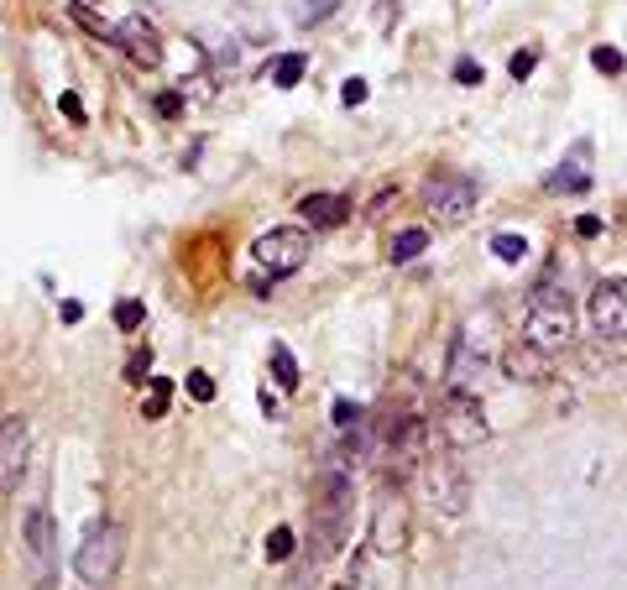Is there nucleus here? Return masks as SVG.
<instances>
[{
  "label": "nucleus",
  "mask_w": 627,
  "mask_h": 590,
  "mask_svg": "<svg viewBox=\"0 0 627 590\" xmlns=\"http://www.w3.org/2000/svg\"><path fill=\"white\" fill-rule=\"evenodd\" d=\"M351 502H356V486H351V471L345 465H324V475L314 481V502H309V565H324L335 554L345 533H351Z\"/></svg>",
  "instance_id": "nucleus-1"
},
{
  "label": "nucleus",
  "mask_w": 627,
  "mask_h": 590,
  "mask_svg": "<svg viewBox=\"0 0 627 590\" xmlns=\"http://www.w3.org/2000/svg\"><path fill=\"white\" fill-rule=\"evenodd\" d=\"M126 565V528L121 522H95L84 543H79V554H73V569H79V580L84 586H110Z\"/></svg>",
  "instance_id": "nucleus-2"
},
{
  "label": "nucleus",
  "mask_w": 627,
  "mask_h": 590,
  "mask_svg": "<svg viewBox=\"0 0 627 590\" xmlns=\"http://www.w3.org/2000/svg\"><path fill=\"white\" fill-rule=\"evenodd\" d=\"M570 334H576V319H570V293H559L555 278H544V283L533 287L529 298V334L533 345H544V351H559V345H570Z\"/></svg>",
  "instance_id": "nucleus-3"
},
{
  "label": "nucleus",
  "mask_w": 627,
  "mask_h": 590,
  "mask_svg": "<svg viewBox=\"0 0 627 590\" xmlns=\"http://www.w3.org/2000/svg\"><path fill=\"white\" fill-rule=\"evenodd\" d=\"M251 261L262 267L272 283H277V278H293V272L309 261V231H304V225H272V231H262V236L251 240Z\"/></svg>",
  "instance_id": "nucleus-4"
},
{
  "label": "nucleus",
  "mask_w": 627,
  "mask_h": 590,
  "mask_svg": "<svg viewBox=\"0 0 627 590\" xmlns=\"http://www.w3.org/2000/svg\"><path fill=\"white\" fill-rule=\"evenodd\" d=\"M22 548H26V565H32V580L48 590L58 580V528H52L48 507H32L22 522Z\"/></svg>",
  "instance_id": "nucleus-5"
},
{
  "label": "nucleus",
  "mask_w": 627,
  "mask_h": 590,
  "mask_svg": "<svg viewBox=\"0 0 627 590\" xmlns=\"http://www.w3.org/2000/svg\"><path fill=\"white\" fill-rule=\"evenodd\" d=\"M439 434H445L456 449L482 445V439H486V408H482V398H476V392H456V387H450V398L439 402Z\"/></svg>",
  "instance_id": "nucleus-6"
},
{
  "label": "nucleus",
  "mask_w": 627,
  "mask_h": 590,
  "mask_svg": "<svg viewBox=\"0 0 627 590\" xmlns=\"http://www.w3.org/2000/svg\"><path fill=\"white\" fill-rule=\"evenodd\" d=\"M591 330L602 334L606 345L627 340V278H606L591 287Z\"/></svg>",
  "instance_id": "nucleus-7"
},
{
  "label": "nucleus",
  "mask_w": 627,
  "mask_h": 590,
  "mask_svg": "<svg viewBox=\"0 0 627 590\" xmlns=\"http://www.w3.org/2000/svg\"><path fill=\"white\" fill-rule=\"evenodd\" d=\"M471 204H476V178H465V173H435L424 184V210L445 214V220H460Z\"/></svg>",
  "instance_id": "nucleus-8"
},
{
  "label": "nucleus",
  "mask_w": 627,
  "mask_h": 590,
  "mask_svg": "<svg viewBox=\"0 0 627 590\" xmlns=\"http://www.w3.org/2000/svg\"><path fill=\"white\" fill-rule=\"evenodd\" d=\"M26 455H32V428L22 413H5L0 418V486H16L26 471Z\"/></svg>",
  "instance_id": "nucleus-9"
},
{
  "label": "nucleus",
  "mask_w": 627,
  "mask_h": 590,
  "mask_svg": "<svg viewBox=\"0 0 627 590\" xmlns=\"http://www.w3.org/2000/svg\"><path fill=\"white\" fill-rule=\"evenodd\" d=\"M116 48H121L137 69H157V63H163V37H157V26L146 22V16L116 22Z\"/></svg>",
  "instance_id": "nucleus-10"
},
{
  "label": "nucleus",
  "mask_w": 627,
  "mask_h": 590,
  "mask_svg": "<svg viewBox=\"0 0 627 590\" xmlns=\"http://www.w3.org/2000/svg\"><path fill=\"white\" fill-rule=\"evenodd\" d=\"M502 371L512 381H549L555 377V351H544L533 340H512L502 351Z\"/></svg>",
  "instance_id": "nucleus-11"
},
{
  "label": "nucleus",
  "mask_w": 627,
  "mask_h": 590,
  "mask_svg": "<svg viewBox=\"0 0 627 590\" xmlns=\"http://www.w3.org/2000/svg\"><path fill=\"white\" fill-rule=\"evenodd\" d=\"M424 481H429V496H435V507H445L450 518H456V512H465V475H460L456 460H429Z\"/></svg>",
  "instance_id": "nucleus-12"
},
{
  "label": "nucleus",
  "mask_w": 627,
  "mask_h": 590,
  "mask_svg": "<svg viewBox=\"0 0 627 590\" xmlns=\"http://www.w3.org/2000/svg\"><path fill=\"white\" fill-rule=\"evenodd\" d=\"M482 371H486V355L471 345V330H460L456 345H450V361H445V381H450L456 392H471Z\"/></svg>",
  "instance_id": "nucleus-13"
},
{
  "label": "nucleus",
  "mask_w": 627,
  "mask_h": 590,
  "mask_svg": "<svg viewBox=\"0 0 627 590\" xmlns=\"http://www.w3.org/2000/svg\"><path fill=\"white\" fill-rule=\"evenodd\" d=\"M298 214H304V225H314V231H335V225L351 220V199L345 193H304Z\"/></svg>",
  "instance_id": "nucleus-14"
},
{
  "label": "nucleus",
  "mask_w": 627,
  "mask_h": 590,
  "mask_svg": "<svg viewBox=\"0 0 627 590\" xmlns=\"http://www.w3.org/2000/svg\"><path fill=\"white\" fill-rule=\"evenodd\" d=\"M403 533H409L403 507H398V502H382V507H377V522H371V548H377V554H398V548H403Z\"/></svg>",
  "instance_id": "nucleus-15"
},
{
  "label": "nucleus",
  "mask_w": 627,
  "mask_h": 590,
  "mask_svg": "<svg viewBox=\"0 0 627 590\" xmlns=\"http://www.w3.org/2000/svg\"><path fill=\"white\" fill-rule=\"evenodd\" d=\"M69 16H73V26H84L95 43H110V48H116V26L105 22V16H95V5H90V0H73Z\"/></svg>",
  "instance_id": "nucleus-16"
},
{
  "label": "nucleus",
  "mask_w": 627,
  "mask_h": 590,
  "mask_svg": "<svg viewBox=\"0 0 627 590\" xmlns=\"http://www.w3.org/2000/svg\"><path fill=\"white\" fill-rule=\"evenodd\" d=\"M168 402H173V381L168 377H152V381H146V398H142V418H146V424L168 418Z\"/></svg>",
  "instance_id": "nucleus-17"
},
{
  "label": "nucleus",
  "mask_w": 627,
  "mask_h": 590,
  "mask_svg": "<svg viewBox=\"0 0 627 590\" xmlns=\"http://www.w3.org/2000/svg\"><path fill=\"white\" fill-rule=\"evenodd\" d=\"M304 69H309V58H304V52H283V58L272 63V84H277V90H293V84L304 79Z\"/></svg>",
  "instance_id": "nucleus-18"
},
{
  "label": "nucleus",
  "mask_w": 627,
  "mask_h": 590,
  "mask_svg": "<svg viewBox=\"0 0 627 590\" xmlns=\"http://www.w3.org/2000/svg\"><path fill=\"white\" fill-rule=\"evenodd\" d=\"M418 251H429V231L413 225V231H398V236H392V261H413Z\"/></svg>",
  "instance_id": "nucleus-19"
},
{
  "label": "nucleus",
  "mask_w": 627,
  "mask_h": 590,
  "mask_svg": "<svg viewBox=\"0 0 627 590\" xmlns=\"http://www.w3.org/2000/svg\"><path fill=\"white\" fill-rule=\"evenodd\" d=\"M272 377H277V387H283V392H293V387H298V361H293V351L288 345H272Z\"/></svg>",
  "instance_id": "nucleus-20"
},
{
  "label": "nucleus",
  "mask_w": 627,
  "mask_h": 590,
  "mask_svg": "<svg viewBox=\"0 0 627 590\" xmlns=\"http://www.w3.org/2000/svg\"><path fill=\"white\" fill-rule=\"evenodd\" d=\"M146 324V308H142V298H121L116 304V330H126V334H137Z\"/></svg>",
  "instance_id": "nucleus-21"
},
{
  "label": "nucleus",
  "mask_w": 627,
  "mask_h": 590,
  "mask_svg": "<svg viewBox=\"0 0 627 590\" xmlns=\"http://www.w3.org/2000/svg\"><path fill=\"white\" fill-rule=\"evenodd\" d=\"M492 251H497V261L518 267V261L529 257V240H523V236H497V240H492Z\"/></svg>",
  "instance_id": "nucleus-22"
},
{
  "label": "nucleus",
  "mask_w": 627,
  "mask_h": 590,
  "mask_svg": "<svg viewBox=\"0 0 627 590\" xmlns=\"http://www.w3.org/2000/svg\"><path fill=\"white\" fill-rule=\"evenodd\" d=\"M267 559H277V565L293 559V528H272L267 533Z\"/></svg>",
  "instance_id": "nucleus-23"
},
{
  "label": "nucleus",
  "mask_w": 627,
  "mask_h": 590,
  "mask_svg": "<svg viewBox=\"0 0 627 590\" xmlns=\"http://www.w3.org/2000/svg\"><path fill=\"white\" fill-rule=\"evenodd\" d=\"M126 381H152V351H131V361H126Z\"/></svg>",
  "instance_id": "nucleus-24"
},
{
  "label": "nucleus",
  "mask_w": 627,
  "mask_h": 590,
  "mask_svg": "<svg viewBox=\"0 0 627 590\" xmlns=\"http://www.w3.org/2000/svg\"><path fill=\"white\" fill-rule=\"evenodd\" d=\"M362 424H366L362 408H356L351 398H340V402H335V428H362Z\"/></svg>",
  "instance_id": "nucleus-25"
},
{
  "label": "nucleus",
  "mask_w": 627,
  "mask_h": 590,
  "mask_svg": "<svg viewBox=\"0 0 627 590\" xmlns=\"http://www.w3.org/2000/svg\"><path fill=\"white\" fill-rule=\"evenodd\" d=\"M189 398L193 402H215V381H210V371H189Z\"/></svg>",
  "instance_id": "nucleus-26"
},
{
  "label": "nucleus",
  "mask_w": 627,
  "mask_h": 590,
  "mask_svg": "<svg viewBox=\"0 0 627 590\" xmlns=\"http://www.w3.org/2000/svg\"><path fill=\"white\" fill-rule=\"evenodd\" d=\"M591 63H596L602 73H623L627 69V58L617 48H596V52H591Z\"/></svg>",
  "instance_id": "nucleus-27"
},
{
  "label": "nucleus",
  "mask_w": 627,
  "mask_h": 590,
  "mask_svg": "<svg viewBox=\"0 0 627 590\" xmlns=\"http://www.w3.org/2000/svg\"><path fill=\"white\" fill-rule=\"evenodd\" d=\"M507 69H512V79H529L533 69H539V52L533 48H523V52H512V63H507Z\"/></svg>",
  "instance_id": "nucleus-28"
},
{
  "label": "nucleus",
  "mask_w": 627,
  "mask_h": 590,
  "mask_svg": "<svg viewBox=\"0 0 627 590\" xmlns=\"http://www.w3.org/2000/svg\"><path fill=\"white\" fill-rule=\"evenodd\" d=\"M58 110H63L73 126H84V99H79V95H58Z\"/></svg>",
  "instance_id": "nucleus-29"
},
{
  "label": "nucleus",
  "mask_w": 627,
  "mask_h": 590,
  "mask_svg": "<svg viewBox=\"0 0 627 590\" xmlns=\"http://www.w3.org/2000/svg\"><path fill=\"white\" fill-rule=\"evenodd\" d=\"M576 236H580V240H596V236H602V220H596V214H580V220H576Z\"/></svg>",
  "instance_id": "nucleus-30"
},
{
  "label": "nucleus",
  "mask_w": 627,
  "mask_h": 590,
  "mask_svg": "<svg viewBox=\"0 0 627 590\" xmlns=\"http://www.w3.org/2000/svg\"><path fill=\"white\" fill-rule=\"evenodd\" d=\"M456 79H460V84H482V63L460 58V63H456Z\"/></svg>",
  "instance_id": "nucleus-31"
},
{
  "label": "nucleus",
  "mask_w": 627,
  "mask_h": 590,
  "mask_svg": "<svg viewBox=\"0 0 627 590\" xmlns=\"http://www.w3.org/2000/svg\"><path fill=\"white\" fill-rule=\"evenodd\" d=\"M340 99H345V105H362V99H366V79H345Z\"/></svg>",
  "instance_id": "nucleus-32"
},
{
  "label": "nucleus",
  "mask_w": 627,
  "mask_h": 590,
  "mask_svg": "<svg viewBox=\"0 0 627 590\" xmlns=\"http://www.w3.org/2000/svg\"><path fill=\"white\" fill-rule=\"evenodd\" d=\"M330 11H335V5L324 0V5H309V11H298V22H319V16H330Z\"/></svg>",
  "instance_id": "nucleus-33"
},
{
  "label": "nucleus",
  "mask_w": 627,
  "mask_h": 590,
  "mask_svg": "<svg viewBox=\"0 0 627 590\" xmlns=\"http://www.w3.org/2000/svg\"><path fill=\"white\" fill-rule=\"evenodd\" d=\"M262 413H267V418H283V408H277V398H272V392H262Z\"/></svg>",
  "instance_id": "nucleus-34"
},
{
  "label": "nucleus",
  "mask_w": 627,
  "mask_h": 590,
  "mask_svg": "<svg viewBox=\"0 0 627 590\" xmlns=\"http://www.w3.org/2000/svg\"><path fill=\"white\" fill-rule=\"evenodd\" d=\"M340 590H351V586H340Z\"/></svg>",
  "instance_id": "nucleus-35"
}]
</instances>
